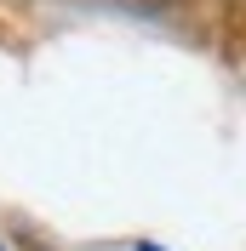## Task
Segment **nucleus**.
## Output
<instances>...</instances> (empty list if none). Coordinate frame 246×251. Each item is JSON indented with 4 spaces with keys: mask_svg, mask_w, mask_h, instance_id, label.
I'll list each match as a JSON object with an SVG mask.
<instances>
[{
    "mask_svg": "<svg viewBox=\"0 0 246 251\" xmlns=\"http://www.w3.org/2000/svg\"><path fill=\"white\" fill-rule=\"evenodd\" d=\"M143 251H160V246H143Z\"/></svg>",
    "mask_w": 246,
    "mask_h": 251,
    "instance_id": "f257e3e1",
    "label": "nucleus"
}]
</instances>
